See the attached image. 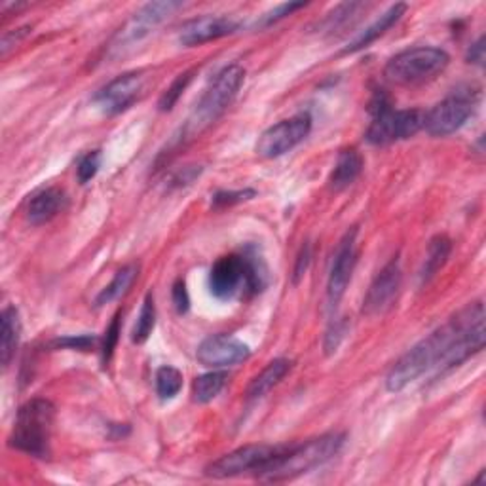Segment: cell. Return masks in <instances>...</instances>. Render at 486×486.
<instances>
[{"instance_id":"cell-5","label":"cell","mask_w":486,"mask_h":486,"mask_svg":"<svg viewBox=\"0 0 486 486\" xmlns=\"http://www.w3.org/2000/svg\"><path fill=\"white\" fill-rule=\"evenodd\" d=\"M243 80H246V69L241 65L224 67L196 103L189 122H186L182 129L184 136L194 137L203 132L205 127H210L215 120H219L224 115V110L236 99Z\"/></svg>"},{"instance_id":"cell-19","label":"cell","mask_w":486,"mask_h":486,"mask_svg":"<svg viewBox=\"0 0 486 486\" xmlns=\"http://www.w3.org/2000/svg\"><path fill=\"white\" fill-rule=\"evenodd\" d=\"M293 363L285 358H279V360H274L272 363H268L263 372H260V375H257L248 391H246V397L248 401H258V399H263L266 394H270V391L282 382L285 377H287V372L291 370Z\"/></svg>"},{"instance_id":"cell-30","label":"cell","mask_w":486,"mask_h":486,"mask_svg":"<svg viewBox=\"0 0 486 486\" xmlns=\"http://www.w3.org/2000/svg\"><path fill=\"white\" fill-rule=\"evenodd\" d=\"M99 167H101V153H99V151H91V153H88V154L80 160V164H79V167H77L79 181H80L82 184L89 182L93 177L98 175Z\"/></svg>"},{"instance_id":"cell-33","label":"cell","mask_w":486,"mask_h":486,"mask_svg":"<svg viewBox=\"0 0 486 486\" xmlns=\"http://www.w3.org/2000/svg\"><path fill=\"white\" fill-rule=\"evenodd\" d=\"M348 332V323L346 322H334L327 334H325V342H323V348H325V353L327 355H332L336 350H339L341 342L344 341V336Z\"/></svg>"},{"instance_id":"cell-11","label":"cell","mask_w":486,"mask_h":486,"mask_svg":"<svg viewBox=\"0 0 486 486\" xmlns=\"http://www.w3.org/2000/svg\"><path fill=\"white\" fill-rule=\"evenodd\" d=\"M251 348L230 334L208 336L196 351V358L203 367L224 369L248 361Z\"/></svg>"},{"instance_id":"cell-27","label":"cell","mask_w":486,"mask_h":486,"mask_svg":"<svg viewBox=\"0 0 486 486\" xmlns=\"http://www.w3.org/2000/svg\"><path fill=\"white\" fill-rule=\"evenodd\" d=\"M194 72L196 70H186V72L179 74V77L173 80V84L165 89V93L160 98V103H158L162 112H170L177 105V101L181 99L184 89L189 88V84L192 82Z\"/></svg>"},{"instance_id":"cell-15","label":"cell","mask_w":486,"mask_h":486,"mask_svg":"<svg viewBox=\"0 0 486 486\" xmlns=\"http://www.w3.org/2000/svg\"><path fill=\"white\" fill-rule=\"evenodd\" d=\"M401 287V266L397 258H391L389 263L372 279V284L365 294L363 313L375 317L384 313L391 304Z\"/></svg>"},{"instance_id":"cell-36","label":"cell","mask_w":486,"mask_h":486,"mask_svg":"<svg viewBox=\"0 0 486 486\" xmlns=\"http://www.w3.org/2000/svg\"><path fill=\"white\" fill-rule=\"evenodd\" d=\"M308 265H310V246L306 243V246H303L301 253H298V258H296V266H294V276H293V282L298 284L301 282V277L306 274L308 270Z\"/></svg>"},{"instance_id":"cell-31","label":"cell","mask_w":486,"mask_h":486,"mask_svg":"<svg viewBox=\"0 0 486 486\" xmlns=\"http://www.w3.org/2000/svg\"><path fill=\"white\" fill-rule=\"evenodd\" d=\"M98 339L96 336L82 334V336H65V339H58L51 342V348H65V350H79V351H89L96 346Z\"/></svg>"},{"instance_id":"cell-13","label":"cell","mask_w":486,"mask_h":486,"mask_svg":"<svg viewBox=\"0 0 486 486\" xmlns=\"http://www.w3.org/2000/svg\"><path fill=\"white\" fill-rule=\"evenodd\" d=\"M181 8H182V3H175V0H162V3H151L143 6L134 15V20L129 22L124 29H120L115 48H126L127 44L139 42L160 23L170 20V17Z\"/></svg>"},{"instance_id":"cell-18","label":"cell","mask_w":486,"mask_h":486,"mask_svg":"<svg viewBox=\"0 0 486 486\" xmlns=\"http://www.w3.org/2000/svg\"><path fill=\"white\" fill-rule=\"evenodd\" d=\"M405 12H407V5H403V3L394 5V6H391L388 12H384L375 23L369 25V27L358 36V39L351 41V42L344 48L342 53H355V51H360V50H363V48H369L372 42H377V41L380 39V36H384L391 27H394V25L401 20V17L405 15Z\"/></svg>"},{"instance_id":"cell-9","label":"cell","mask_w":486,"mask_h":486,"mask_svg":"<svg viewBox=\"0 0 486 486\" xmlns=\"http://www.w3.org/2000/svg\"><path fill=\"white\" fill-rule=\"evenodd\" d=\"M312 132V117L308 112H301L293 118L282 120L279 124L268 127L258 137L255 151L258 156L274 160L287 154L296 145H301Z\"/></svg>"},{"instance_id":"cell-4","label":"cell","mask_w":486,"mask_h":486,"mask_svg":"<svg viewBox=\"0 0 486 486\" xmlns=\"http://www.w3.org/2000/svg\"><path fill=\"white\" fill-rule=\"evenodd\" d=\"M55 420L51 401L36 397L20 407L10 434V446L34 458H46Z\"/></svg>"},{"instance_id":"cell-16","label":"cell","mask_w":486,"mask_h":486,"mask_svg":"<svg viewBox=\"0 0 486 486\" xmlns=\"http://www.w3.org/2000/svg\"><path fill=\"white\" fill-rule=\"evenodd\" d=\"M238 29L239 22L232 20L229 15H203L182 25L179 33V42L186 48H192L224 39V36L234 34Z\"/></svg>"},{"instance_id":"cell-37","label":"cell","mask_w":486,"mask_h":486,"mask_svg":"<svg viewBox=\"0 0 486 486\" xmlns=\"http://www.w3.org/2000/svg\"><path fill=\"white\" fill-rule=\"evenodd\" d=\"M29 33V27H23V29H17L15 33H6L5 39H3V46H0V51H3V58H6L10 48H14L17 42H20L22 39H25V34Z\"/></svg>"},{"instance_id":"cell-3","label":"cell","mask_w":486,"mask_h":486,"mask_svg":"<svg viewBox=\"0 0 486 486\" xmlns=\"http://www.w3.org/2000/svg\"><path fill=\"white\" fill-rule=\"evenodd\" d=\"M265 285V268L248 253L220 257L210 272V291L219 301H230L238 294L251 296L263 291Z\"/></svg>"},{"instance_id":"cell-32","label":"cell","mask_w":486,"mask_h":486,"mask_svg":"<svg viewBox=\"0 0 486 486\" xmlns=\"http://www.w3.org/2000/svg\"><path fill=\"white\" fill-rule=\"evenodd\" d=\"M304 6H306L304 3H285V5H279V6H276L274 10H270V12H266V14L263 15V20H260L258 27H270V25L277 23L279 20H284V17L291 15L293 12L301 10V8H304Z\"/></svg>"},{"instance_id":"cell-21","label":"cell","mask_w":486,"mask_h":486,"mask_svg":"<svg viewBox=\"0 0 486 486\" xmlns=\"http://www.w3.org/2000/svg\"><path fill=\"white\" fill-rule=\"evenodd\" d=\"M363 156L355 151V148H348V151H342L339 154V160L334 164V170L329 177V184L332 191H344L351 182H355L363 172Z\"/></svg>"},{"instance_id":"cell-8","label":"cell","mask_w":486,"mask_h":486,"mask_svg":"<svg viewBox=\"0 0 486 486\" xmlns=\"http://www.w3.org/2000/svg\"><path fill=\"white\" fill-rule=\"evenodd\" d=\"M285 444H248L220 456L205 467V475L213 479H230L241 473H258Z\"/></svg>"},{"instance_id":"cell-26","label":"cell","mask_w":486,"mask_h":486,"mask_svg":"<svg viewBox=\"0 0 486 486\" xmlns=\"http://www.w3.org/2000/svg\"><path fill=\"white\" fill-rule=\"evenodd\" d=\"M182 388V372L175 367L164 365L156 370V394L162 401H170L179 396Z\"/></svg>"},{"instance_id":"cell-10","label":"cell","mask_w":486,"mask_h":486,"mask_svg":"<svg viewBox=\"0 0 486 486\" xmlns=\"http://www.w3.org/2000/svg\"><path fill=\"white\" fill-rule=\"evenodd\" d=\"M475 110V99L472 93H454L432 110L424 112V129L434 137H446L472 118Z\"/></svg>"},{"instance_id":"cell-22","label":"cell","mask_w":486,"mask_h":486,"mask_svg":"<svg viewBox=\"0 0 486 486\" xmlns=\"http://www.w3.org/2000/svg\"><path fill=\"white\" fill-rule=\"evenodd\" d=\"M451 253H453V239L448 236L439 234L429 241L424 266L420 270V284L432 282V279L437 276V272L446 265Z\"/></svg>"},{"instance_id":"cell-17","label":"cell","mask_w":486,"mask_h":486,"mask_svg":"<svg viewBox=\"0 0 486 486\" xmlns=\"http://www.w3.org/2000/svg\"><path fill=\"white\" fill-rule=\"evenodd\" d=\"M69 203V198L65 191L58 189V186H50L41 192H36L27 205V219L31 224H46L51 219L58 217L61 211H65Z\"/></svg>"},{"instance_id":"cell-23","label":"cell","mask_w":486,"mask_h":486,"mask_svg":"<svg viewBox=\"0 0 486 486\" xmlns=\"http://www.w3.org/2000/svg\"><path fill=\"white\" fill-rule=\"evenodd\" d=\"M137 276H139V266H136V265H127L122 270H118L115 279H112V282L98 294L96 304L105 306V304H108L112 301H118V298L122 294H126L127 289L132 287V284L136 282Z\"/></svg>"},{"instance_id":"cell-2","label":"cell","mask_w":486,"mask_h":486,"mask_svg":"<svg viewBox=\"0 0 486 486\" xmlns=\"http://www.w3.org/2000/svg\"><path fill=\"white\" fill-rule=\"evenodd\" d=\"M344 441V434H325L301 444H285L284 451L274 456L257 477L270 482H282L304 475L339 454Z\"/></svg>"},{"instance_id":"cell-1","label":"cell","mask_w":486,"mask_h":486,"mask_svg":"<svg viewBox=\"0 0 486 486\" xmlns=\"http://www.w3.org/2000/svg\"><path fill=\"white\" fill-rule=\"evenodd\" d=\"M484 348V306L482 303L467 304L443 327L427 334L410 348L399 361L389 369L386 389L396 394L418 380L425 372L437 369L441 372L462 365L473 353Z\"/></svg>"},{"instance_id":"cell-12","label":"cell","mask_w":486,"mask_h":486,"mask_svg":"<svg viewBox=\"0 0 486 486\" xmlns=\"http://www.w3.org/2000/svg\"><path fill=\"white\" fill-rule=\"evenodd\" d=\"M355 238H358V229L348 230L339 243V249H336L334 253L331 274H329V284H327V303L331 308H334L342 301V296L351 279L355 263H358Z\"/></svg>"},{"instance_id":"cell-34","label":"cell","mask_w":486,"mask_h":486,"mask_svg":"<svg viewBox=\"0 0 486 486\" xmlns=\"http://www.w3.org/2000/svg\"><path fill=\"white\" fill-rule=\"evenodd\" d=\"M172 296H173V304H175L177 313L182 315V313L189 312V308H191V296H189V289H186L184 279H177V282L173 284Z\"/></svg>"},{"instance_id":"cell-35","label":"cell","mask_w":486,"mask_h":486,"mask_svg":"<svg viewBox=\"0 0 486 486\" xmlns=\"http://www.w3.org/2000/svg\"><path fill=\"white\" fill-rule=\"evenodd\" d=\"M200 173H201L200 165H186L173 175L172 186H189L196 177H200Z\"/></svg>"},{"instance_id":"cell-6","label":"cell","mask_w":486,"mask_h":486,"mask_svg":"<svg viewBox=\"0 0 486 486\" xmlns=\"http://www.w3.org/2000/svg\"><path fill=\"white\" fill-rule=\"evenodd\" d=\"M448 63H451V55L444 50L418 46L391 58L384 67V77L396 86H420L437 79Z\"/></svg>"},{"instance_id":"cell-20","label":"cell","mask_w":486,"mask_h":486,"mask_svg":"<svg viewBox=\"0 0 486 486\" xmlns=\"http://www.w3.org/2000/svg\"><path fill=\"white\" fill-rule=\"evenodd\" d=\"M3 329H0V361H3V367L8 369L12 360L15 358L17 346H20L22 339V320H20V312H17L15 306H6L3 310Z\"/></svg>"},{"instance_id":"cell-38","label":"cell","mask_w":486,"mask_h":486,"mask_svg":"<svg viewBox=\"0 0 486 486\" xmlns=\"http://www.w3.org/2000/svg\"><path fill=\"white\" fill-rule=\"evenodd\" d=\"M467 63H475V65H482L484 63V36L470 48L467 51Z\"/></svg>"},{"instance_id":"cell-14","label":"cell","mask_w":486,"mask_h":486,"mask_svg":"<svg viewBox=\"0 0 486 486\" xmlns=\"http://www.w3.org/2000/svg\"><path fill=\"white\" fill-rule=\"evenodd\" d=\"M143 74L141 72H126L120 74L112 82H108L103 89L96 93V105L108 117L120 115L122 110L127 107H132L136 99L139 98V93L143 89Z\"/></svg>"},{"instance_id":"cell-7","label":"cell","mask_w":486,"mask_h":486,"mask_svg":"<svg viewBox=\"0 0 486 486\" xmlns=\"http://www.w3.org/2000/svg\"><path fill=\"white\" fill-rule=\"evenodd\" d=\"M424 129V112L418 108L396 110L389 107L372 115V122L367 129L365 139L375 146H384L397 141L415 137Z\"/></svg>"},{"instance_id":"cell-25","label":"cell","mask_w":486,"mask_h":486,"mask_svg":"<svg viewBox=\"0 0 486 486\" xmlns=\"http://www.w3.org/2000/svg\"><path fill=\"white\" fill-rule=\"evenodd\" d=\"M156 325V306H154V296L153 293H148L143 301V308L139 312V317L136 322V327L132 331V341L134 344H145L154 331Z\"/></svg>"},{"instance_id":"cell-29","label":"cell","mask_w":486,"mask_h":486,"mask_svg":"<svg viewBox=\"0 0 486 486\" xmlns=\"http://www.w3.org/2000/svg\"><path fill=\"white\" fill-rule=\"evenodd\" d=\"M120 322H122V313L118 312L115 317H112V322H110V325H108V329H107V332H105L103 348H101L103 363H105V365L112 360V353H115L117 344H118V341H120V332H122Z\"/></svg>"},{"instance_id":"cell-28","label":"cell","mask_w":486,"mask_h":486,"mask_svg":"<svg viewBox=\"0 0 486 486\" xmlns=\"http://www.w3.org/2000/svg\"><path fill=\"white\" fill-rule=\"evenodd\" d=\"M257 196V191L253 189H243V191H219L213 200L211 205L215 210H224V208H232V205H238L241 201L253 200Z\"/></svg>"},{"instance_id":"cell-24","label":"cell","mask_w":486,"mask_h":486,"mask_svg":"<svg viewBox=\"0 0 486 486\" xmlns=\"http://www.w3.org/2000/svg\"><path fill=\"white\" fill-rule=\"evenodd\" d=\"M227 372L224 370H211V372H205V375L198 377L192 384V397L196 403H210L213 401L220 391L224 388V384H227Z\"/></svg>"}]
</instances>
